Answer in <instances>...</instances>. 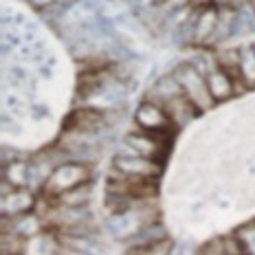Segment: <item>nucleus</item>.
Listing matches in <instances>:
<instances>
[{"instance_id": "nucleus-1", "label": "nucleus", "mask_w": 255, "mask_h": 255, "mask_svg": "<svg viewBox=\"0 0 255 255\" xmlns=\"http://www.w3.org/2000/svg\"><path fill=\"white\" fill-rule=\"evenodd\" d=\"M88 180H93V165H90V163L64 161V163H60V165H55L51 169L49 178L44 180L40 194L53 203L60 194L77 187V185L88 183Z\"/></svg>"}, {"instance_id": "nucleus-2", "label": "nucleus", "mask_w": 255, "mask_h": 255, "mask_svg": "<svg viewBox=\"0 0 255 255\" xmlns=\"http://www.w3.org/2000/svg\"><path fill=\"white\" fill-rule=\"evenodd\" d=\"M169 143L172 139H163V136L150 134L143 130H132L117 143V152L119 154H141V156L154 158V161H167L169 156Z\"/></svg>"}, {"instance_id": "nucleus-3", "label": "nucleus", "mask_w": 255, "mask_h": 255, "mask_svg": "<svg viewBox=\"0 0 255 255\" xmlns=\"http://www.w3.org/2000/svg\"><path fill=\"white\" fill-rule=\"evenodd\" d=\"M172 73L176 75V79L180 82V86H183V93L187 95V97L196 106H198L203 113H207V110H214L218 106L216 99L211 97V93H209V86H207V75H203L198 68H194L187 60L176 64Z\"/></svg>"}, {"instance_id": "nucleus-4", "label": "nucleus", "mask_w": 255, "mask_h": 255, "mask_svg": "<svg viewBox=\"0 0 255 255\" xmlns=\"http://www.w3.org/2000/svg\"><path fill=\"white\" fill-rule=\"evenodd\" d=\"M134 126L139 128V130H143V132L163 136V139H172L174 132H176V128H174L172 119H169L165 106L154 102V99H150V97H145L139 106H136Z\"/></svg>"}, {"instance_id": "nucleus-5", "label": "nucleus", "mask_w": 255, "mask_h": 255, "mask_svg": "<svg viewBox=\"0 0 255 255\" xmlns=\"http://www.w3.org/2000/svg\"><path fill=\"white\" fill-rule=\"evenodd\" d=\"M113 167L128 176H145V178H161L165 172V163L154 161V158L141 156V154H119L115 152Z\"/></svg>"}, {"instance_id": "nucleus-6", "label": "nucleus", "mask_w": 255, "mask_h": 255, "mask_svg": "<svg viewBox=\"0 0 255 255\" xmlns=\"http://www.w3.org/2000/svg\"><path fill=\"white\" fill-rule=\"evenodd\" d=\"M104 227L115 240L128 242L130 238H134L136 233L141 231L143 218H141L139 209H136V205H134V207H130V209L121 211V214H108L106 220H104Z\"/></svg>"}, {"instance_id": "nucleus-7", "label": "nucleus", "mask_w": 255, "mask_h": 255, "mask_svg": "<svg viewBox=\"0 0 255 255\" xmlns=\"http://www.w3.org/2000/svg\"><path fill=\"white\" fill-rule=\"evenodd\" d=\"M40 191L31 187H13L7 194H0V214L2 216H20L33 211L38 203Z\"/></svg>"}, {"instance_id": "nucleus-8", "label": "nucleus", "mask_w": 255, "mask_h": 255, "mask_svg": "<svg viewBox=\"0 0 255 255\" xmlns=\"http://www.w3.org/2000/svg\"><path fill=\"white\" fill-rule=\"evenodd\" d=\"M218 13H220L218 2L198 9L196 22H194V42H191V46H209V49H214V38H216V29H218Z\"/></svg>"}, {"instance_id": "nucleus-9", "label": "nucleus", "mask_w": 255, "mask_h": 255, "mask_svg": "<svg viewBox=\"0 0 255 255\" xmlns=\"http://www.w3.org/2000/svg\"><path fill=\"white\" fill-rule=\"evenodd\" d=\"M163 106H165L169 119H172V124L176 130H183V128L191 126L200 115H203V110L191 102L185 93L178 95V97H174V99H169V102H165Z\"/></svg>"}, {"instance_id": "nucleus-10", "label": "nucleus", "mask_w": 255, "mask_h": 255, "mask_svg": "<svg viewBox=\"0 0 255 255\" xmlns=\"http://www.w3.org/2000/svg\"><path fill=\"white\" fill-rule=\"evenodd\" d=\"M207 86H209V93L216 99V104H225L231 102L233 97H238L236 77L220 66H216L211 73H207Z\"/></svg>"}, {"instance_id": "nucleus-11", "label": "nucleus", "mask_w": 255, "mask_h": 255, "mask_svg": "<svg viewBox=\"0 0 255 255\" xmlns=\"http://www.w3.org/2000/svg\"><path fill=\"white\" fill-rule=\"evenodd\" d=\"M178 95H183V86H180L176 75H174V73H163V75L156 77V82L150 86L145 97H150L158 104H165L169 99L178 97Z\"/></svg>"}, {"instance_id": "nucleus-12", "label": "nucleus", "mask_w": 255, "mask_h": 255, "mask_svg": "<svg viewBox=\"0 0 255 255\" xmlns=\"http://www.w3.org/2000/svg\"><path fill=\"white\" fill-rule=\"evenodd\" d=\"M240 79L249 90H255V42L240 46V66H238Z\"/></svg>"}, {"instance_id": "nucleus-13", "label": "nucleus", "mask_w": 255, "mask_h": 255, "mask_svg": "<svg viewBox=\"0 0 255 255\" xmlns=\"http://www.w3.org/2000/svg\"><path fill=\"white\" fill-rule=\"evenodd\" d=\"M90 200H93V183L88 180V183L77 185V187L60 194L53 203L55 205H71V207H86V205H90Z\"/></svg>"}, {"instance_id": "nucleus-14", "label": "nucleus", "mask_w": 255, "mask_h": 255, "mask_svg": "<svg viewBox=\"0 0 255 255\" xmlns=\"http://www.w3.org/2000/svg\"><path fill=\"white\" fill-rule=\"evenodd\" d=\"M29 167L31 161L13 158L11 163L2 165V178H7L13 187H29Z\"/></svg>"}, {"instance_id": "nucleus-15", "label": "nucleus", "mask_w": 255, "mask_h": 255, "mask_svg": "<svg viewBox=\"0 0 255 255\" xmlns=\"http://www.w3.org/2000/svg\"><path fill=\"white\" fill-rule=\"evenodd\" d=\"M233 233H236V238L240 240L242 249H244V255H255V218L251 222L240 225Z\"/></svg>"}, {"instance_id": "nucleus-16", "label": "nucleus", "mask_w": 255, "mask_h": 255, "mask_svg": "<svg viewBox=\"0 0 255 255\" xmlns=\"http://www.w3.org/2000/svg\"><path fill=\"white\" fill-rule=\"evenodd\" d=\"M203 255H227V247H225V236H218V238H211L209 242H205L200 247Z\"/></svg>"}, {"instance_id": "nucleus-17", "label": "nucleus", "mask_w": 255, "mask_h": 255, "mask_svg": "<svg viewBox=\"0 0 255 255\" xmlns=\"http://www.w3.org/2000/svg\"><path fill=\"white\" fill-rule=\"evenodd\" d=\"M26 2H29L35 11H42V9L53 7V4H57V2H66V0H26Z\"/></svg>"}, {"instance_id": "nucleus-18", "label": "nucleus", "mask_w": 255, "mask_h": 255, "mask_svg": "<svg viewBox=\"0 0 255 255\" xmlns=\"http://www.w3.org/2000/svg\"><path fill=\"white\" fill-rule=\"evenodd\" d=\"M51 113H49V108L46 106H42V104H33L31 106V117L33 119H44V117H49Z\"/></svg>"}, {"instance_id": "nucleus-19", "label": "nucleus", "mask_w": 255, "mask_h": 255, "mask_svg": "<svg viewBox=\"0 0 255 255\" xmlns=\"http://www.w3.org/2000/svg\"><path fill=\"white\" fill-rule=\"evenodd\" d=\"M218 0H191L194 7H209V4H216Z\"/></svg>"}]
</instances>
